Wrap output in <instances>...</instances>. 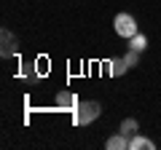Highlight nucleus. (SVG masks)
I'll return each instance as SVG.
<instances>
[{"label": "nucleus", "instance_id": "obj_1", "mask_svg": "<svg viewBox=\"0 0 161 150\" xmlns=\"http://www.w3.org/2000/svg\"><path fill=\"white\" fill-rule=\"evenodd\" d=\"M99 115H102V104L94 102V99H86V102H78L75 115H73V123L75 126H89V123H94Z\"/></svg>", "mask_w": 161, "mask_h": 150}, {"label": "nucleus", "instance_id": "obj_2", "mask_svg": "<svg viewBox=\"0 0 161 150\" xmlns=\"http://www.w3.org/2000/svg\"><path fill=\"white\" fill-rule=\"evenodd\" d=\"M113 29H115V35H118V38H124V40H129V38H134V35L140 32L137 19H134L132 13H124V11L113 16Z\"/></svg>", "mask_w": 161, "mask_h": 150}, {"label": "nucleus", "instance_id": "obj_3", "mask_svg": "<svg viewBox=\"0 0 161 150\" xmlns=\"http://www.w3.org/2000/svg\"><path fill=\"white\" fill-rule=\"evenodd\" d=\"M0 38H3V48H0V54H3V59L14 56V54H16V48H19V40H16V35H14L11 29H8V27H3V32H0Z\"/></svg>", "mask_w": 161, "mask_h": 150}, {"label": "nucleus", "instance_id": "obj_4", "mask_svg": "<svg viewBox=\"0 0 161 150\" xmlns=\"http://www.w3.org/2000/svg\"><path fill=\"white\" fill-rule=\"evenodd\" d=\"M57 104L62 110H75L78 107V97H75L73 91H59L57 94Z\"/></svg>", "mask_w": 161, "mask_h": 150}, {"label": "nucleus", "instance_id": "obj_5", "mask_svg": "<svg viewBox=\"0 0 161 150\" xmlns=\"http://www.w3.org/2000/svg\"><path fill=\"white\" fill-rule=\"evenodd\" d=\"M105 147L108 150H129V137L118 131V134H113V137L105 142Z\"/></svg>", "mask_w": 161, "mask_h": 150}, {"label": "nucleus", "instance_id": "obj_6", "mask_svg": "<svg viewBox=\"0 0 161 150\" xmlns=\"http://www.w3.org/2000/svg\"><path fill=\"white\" fill-rule=\"evenodd\" d=\"M156 142L148 137H142V134H134L132 139H129V150H153Z\"/></svg>", "mask_w": 161, "mask_h": 150}, {"label": "nucleus", "instance_id": "obj_7", "mask_svg": "<svg viewBox=\"0 0 161 150\" xmlns=\"http://www.w3.org/2000/svg\"><path fill=\"white\" fill-rule=\"evenodd\" d=\"M108 67H110V75H113V78H121V75L126 72V70H132V67L126 64V59H124V56L110 59V64H108Z\"/></svg>", "mask_w": 161, "mask_h": 150}, {"label": "nucleus", "instance_id": "obj_8", "mask_svg": "<svg viewBox=\"0 0 161 150\" xmlns=\"http://www.w3.org/2000/svg\"><path fill=\"white\" fill-rule=\"evenodd\" d=\"M121 134H126L129 139L134 137V134L140 131V123H137V118H124V121H121V129H118Z\"/></svg>", "mask_w": 161, "mask_h": 150}, {"label": "nucleus", "instance_id": "obj_9", "mask_svg": "<svg viewBox=\"0 0 161 150\" xmlns=\"http://www.w3.org/2000/svg\"><path fill=\"white\" fill-rule=\"evenodd\" d=\"M129 48H134V51H140V54H142L145 48H148V38H145L142 32H137L134 38H129Z\"/></svg>", "mask_w": 161, "mask_h": 150}, {"label": "nucleus", "instance_id": "obj_10", "mask_svg": "<svg viewBox=\"0 0 161 150\" xmlns=\"http://www.w3.org/2000/svg\"><path fill=\"white\" fill-rule=\"evenodd\" d=\"M124 59H126V64H129V67H137V64H140V51L129 48V51L124 54Z\"/></svg>", "mask_w": 161, "mask_h": 150}]
</instances>
